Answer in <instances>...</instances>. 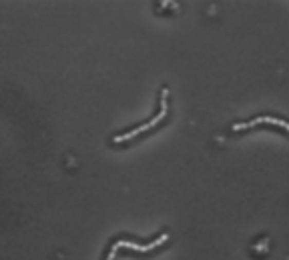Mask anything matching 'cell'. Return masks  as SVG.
<instances>
[{
	"label": "cell",
	"instance_id": "obj_1",
	"mask_svg": "<svg viewBox=\"0 0 289 260\" xmlns=\"http://www.w3.org/2000/svg\"><path fill=\"white\" fill-rule=\"evenodd\" d=\"M167 96H169V90L167 88H163L161 90V104H159V112L153 116V118L149 120L147 124H143V126H137L135 130H129V132H124V134H121V136H115V142H127V140L135 138V136H139V134H143L144 130H151V128H155V126H159L163 120H165L167 112H169V106H167Z\"/></svg>",
	"mask_w": 289,
	"mask_h": 260
},
{
	"label": "cell",
	"instance_id": "obj_2",
	"mask_svg": "<svg viewBox=\"0 0 289 260\" xmlns=\"http://www.w3.org/2000/svg\"><path fill=\"white\" fill-rule=\"evenodd\" d=\"M169 238V234H161L157 240H153V242H149L147 246L143 244H135V242H129V240H117V242H113V246L109 248V252H106V258L104 260H113L115 258V254L119 252V248H131V250H135V252H151V250H155V248H159L165 240Z\"/></svg>",
	"mask_w": 289,
	"mask_h": 260
},
{
	"label": "cell",
	"instance_id": "obj_3",
	"mask_svg": "<svg viewBox=\"0 0 289 260\" xmlns=\"http://www.w3.org/2000/svg\"><path fill=\"white\" fill-rule=\"evenodd\" d=\"M257 124H271V126H281L283 130L289 132V122L281 118H273V116H257V118L249 120V122H237L231 126V130H247V128H253Z\"/></svg>",
	"mask_w": 289,
	"mask_h": 260
}]
</instances>
